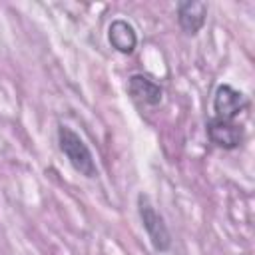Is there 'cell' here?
Returning a JSON list of instances; mask_svg holds the SVG:
<instances>
[{"label":"cell","instance_id":"obj_2","mask_svg":"<svg viewBox=\"0 0 255 255\" xmlns=\"http://www.w3.org/2000/svg\"><path fill=\"white\" fill-rule=\"evenodd\" d=\"M137 213L141 219V225L153 245L155 251H169L171 247V233L163 221V217L157 213V209L153 207V203L149 201V197L145 193L137 195Z\"/></svg>","mask_w":255,"mask_h":255},{"label":"cell","instance_id":"obj_7","mask_svg":"<svg viewBox=\"0 0 255 255\" xmlns=\"http://www.w3.org/2000/svg\"><path fill=\"white\" fill-rule=\"evenodd\" d=\"M108 40L112 44V48H116L122 54H133L135 46H137V34L135 28L124 20V18H116L110 28H108Z\"/></svg>","mask_w":255,"mask_h":255},{"label":"cell","instance_id":"obj_1","mask_svg":"<svg viewBox=\"0 0 255 255\" xmlns=\"http://www.w3.org/2000/svg\"><path fill=\"white\" fill-rule=\"evenodd\" d=\"M58 143H60V149L62 153L68 157L70 165L86 175V177H96L98 175V167H96V161H94V155L90 151V147L86 145V141L68 126H60L58 128Z\"/></svg>","mask_w":255,"mask_h":255},{"label":"cell","instance_id":"obj_6","mask_svg":"<svg viewBox=\"0 0 255 255\" xmlns=\"http://www.w3.org/2000/svg\"><path fill=\"white\" fill-rule=\"evenodd\" d=\"M207 20V2L201 0H183L177 4V22L181 30L189 36L199 34Z\"/></svg>","mask_w":255,"mask_h":255},{"label":"cell","instance_id":"obj_5","mask_svg":"<svg viewBox=\"0 0 255 255\" xmlns=\"http://www.w3.org/2000/svg\"><path fill=\"white\" fill-rule=\"evenodd\" d=\"M128 94L145 106H159L163 100V88L145 74H133L128 80Z\"/></svg>","mask_w":255,"mask_h":255},{"label":"cell","instance_id":"obj_3","mask_svg":"<svg viewBox=\"0 0 255 255\" xmlns=\"http://www.w3.org/2000/svg\"><path fill=\"white\" fill-rule=\"evenodd\" d=\"M249 108V100L243 92L235 90L229 84H219L213 94V112L215 118L233 122L241 112Z\"/></svg>","mask_w":255,"mask_h":255},{"label":"cell","instance_id":"obj_4","mask_svg":"<svg viewBox=\"0 0 255 255\" xmlns=\"http://www.w3.org/2000/svg\"><path fill=\"white\" fill-rule=\"evenodd\" d=\"M205 131H207L209 141L221 149H237L245 137V131L241 126L229 120L215 118V116L205 122Z\"/></svg>","mask_w":255,"mask_h":255}]
</instances>
